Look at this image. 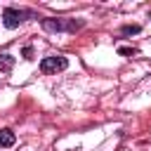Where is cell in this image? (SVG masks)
I'll list each match as a JSON object with an SVG mask.
<instances>
[{
  "label": "cell",
  "mask_w": 151,
  "mask_h": 151,
  "mask_svg": "<svg viewBox=\"0 0 151 151\" xmlns=\"http://www.w3.org/2000/svg\"><path fill=\"white\" fill-rule=\"evenodd\" d=\"M83 26H85L83 19H78V21L76 19H68V21L66 19H42V28L45 31H57V33L59 31H71L73 33V31H78Z\"/></svg>",
  "instance_id": "obj_1"
},
{
  "label": "cell",
  "mask_w": 151,
  "mask_h": 151,
  "mask_svg": "<svg viewBox=\"0 0 151 151\" xmlns=\"http://www.w3.org/2000/svg\"><path fill=\"white\" fill-rule=\"evenodd\" d=\"M66 66H68V59H66V57H45V59L40 61V71H42L45 76L59 73V71H64Z\"/></svg>",
  "instance_id": "obj_2"
},
{
  "label": "cell",
  "mask_w": 151,
  "mask_h": 151,
  "mask_svg": "<svg viewBox=\"0 0 151 151\" xmlns=\"http://www.w3.org/2000/svg\"><path fill=\"white\" fill-rule=\"evenodd\" d=\"M26 17H31V12H21V9H14V7H7L2 12V24L7 28H17L19 24L26 21Z\"/></svg>",
  "instance_id": "obj_3"
},
{
  "label": "cell",
  "mask_w": 151,
  "mask_h": 151,
  "mask_svg": "<svg viewBox=\"0 0 151 151\" xmlns=\"http://www.w3.org/2000/svg\"><path fill=\"white\" fill-rule=\"evenodd\" d=\"M12 66H14V57L7 54V52H2V54H0V71H2V73H9Z\"/></svg>",
  "instance_id": "obj_4"
},
{
  "label": "cell",
  "mask_w": 151,
  "mask_h": 151,
  "mask_svg": "<svg viewBox=\"0 0 151 151\" xmlns=\"http://www.w3.org/2000/svg\"><path fill=\"white\" fill-rule=\"evenodd\" d=\"M14 144V132L12 130H0V146H12Z\"/></svg>",
  "instance_id": "obj_5"
},
{
  "label": "cell",
  "mask_w": 151,
  "mask_h": 151,
  "mask_svg": "<svg viewBox=\"0 0 151 151\" xmlns=\"http://www.w3.org/2000/svg\"><path fill=\"white\" fill-rule=\"evenodd\" d=\"M134 33H139V26H137V24H132V26H125V28H123V35H134Z\"/></svg>",
  "instance_id": "obj_6"
},
{
  "label": "cell",
  "mask_w": 151,
  "mask_h": 151,
  "mask_svg": "<svg viewBox=\"0 0 151 151\" xmlns=\"http://www.w3.org/2000/svg\"><path fill=\"white\" fill-rule=\"evenodd\" d=\"M31 54H33V50H31V47H26V50H24V59H31Z\"/></svg>",
  "instance_id": "obj_7"
},
{
  "label": "cell",
  "mask_w": 151,
  "mask_h": 151,
  "mask_svg": "<svg viewBox=\"0 0 151 151\" xmlns=\"http://www.w3.org/2000/svg\"><path fill=\"white\" fill-rule=\"evenodd\" d=\"M120 54H134V50H127V47H120Z\"/></svg>",
  "instance_id": "obj_8"
}]
</instances>
